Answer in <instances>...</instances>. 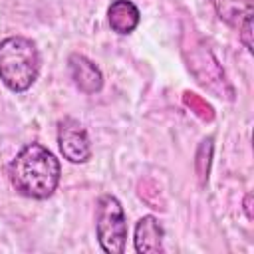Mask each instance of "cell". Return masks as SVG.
Instances as JSON below:
<instances>
[{
    "label": "cell",
    "instance_id": "obj_1",
    "mask_svg": "<svg viewBox=\"0 0 254 254\" xmlns=\"http://www.w3.org/2000/svg\"><path fill=\"white\" fill-rule=\"evenodd\" d=\"M60 163L50 149L40 143L26 145L8 165L12 187L28 198L44 200L54 194L60 183Z\"/></svg>",
    "mask_w": 254,
    "mask_h": 254
},
{
    "label": "cell",
    "instance_id": "obj_2",
    "mask_svg": "<svg viewBox=\"0 0 254 254\" xmlns=\"http://www.w3.org/2000/svg\"><path fill=\"white\" fill-rule=\"evenodd\" d=\"M40 73V52L24 36H10L0 42V79L16 93L32 87Z\"/></svg>",
    "mask_w": 254,
    "mask_h": 254
},
{
    "label": "cell",
    "instance_id": "obj_3",
    "mask_svg": "<svg viewBox=\"0 0 254 254\" xmlns=\"http://www.w3.org/2000/svg\"><path fill=\"white\" fill-rule=\"evenodd\" d=\"M95 230L103 252L121 254L127 240V218L121 202L113 194H103L95 210Z\"/></svg>",
    "mask_w": 254,
    "mask_h": 254
},
{
    "label": "cell",
    "instance_id": "obj_4",
    "mask_svg": "<svg viewBox=\"0 0 254 254\" xmlns=\"http://www.w3.org/2000/svg\"><path fill=\"white\" fill-rule=\"evenodd\" d=\"M58 147L69 163H85L91 157V141L85 127L73 119L64 117L58 123Z\"/></svg>",
    "mask_w": 254,
    "mask_h": 254
},
{
    "label": "cell",
    "instance_id": "obj_5",
    "mask_svg": "<svg viewBox=\"0 0 254 254\" xmlns=\"http://www.w3.org/2000/svg\"><path fill=\"white\" fill-rule=\"evenodd\" d=\"M67 65H69V75L79 91L97 93L103 87L101 69L83 54H71L67 60Z\"/></svg>",
    "mask_w": 254,
    "mask_h": 254
},
{
    "label": "cell",
    "instance_id": "obj_6",
    "mask_svg": "<svg viewBox=\"0 0 254 254\" xmlns=\"http://www.w3.org/2000/svg\"><path fill=\"white\" fill-rule=\"evenodd\" d=\"M165 230L157 216L147 214L139 218L135 226V250L139 254H159L165 250L163 246Z\"/></svg>",
    "mask_w": 254,
    "mask_h": 254
},
{
    "label": "cell",
    "instance_id": "obj_7",
    "mask_svg": "<svg viewBox=\"0 0 254 254\" xmlns=\"http://www.w3.org/2000/svg\"><path fill=\"white\" fill-rule=\"evenodd\" d=\"M107 20L113 32L125 36L131 34L141 20L139 8L131 2V0H113L111 6L107 8Z\"/></svg>",
    "mask_w": 254,
    "mask_h": 254
},
{
    "label": "cell",
    "instance_id": "obj_8",
    "mask_svg": "<svg viewBox=\"0 0 254 254\" xmlns=\"http://www.w3.org/2000/svg\"><path fill=\"white\" fill-rule=\"evenodd\" d=\"M250 36H252V10H248L244 14V24H242V30H240V40H242V44H244V48L248 52H252V40H250Z\"/></svg>",
    "mask_w": 254,
    "mask_h": 254
}]
</instances>
